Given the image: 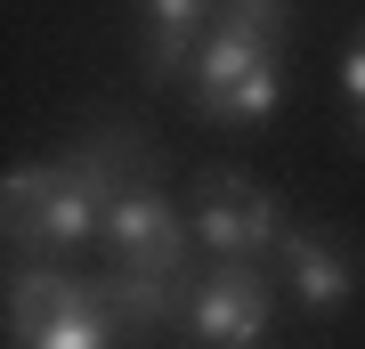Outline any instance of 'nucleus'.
<instances>
[{
  "instance_id": "1",
  "label": "nucleus",
  "mask_w": 365,
  "mask_h": 349,
  "mask_svg": "<svg viewBox=\"0 0 365 349\" xmlns=\"http://www.w3.org/2000/svg\"><path fill=\"white\" fill-rule=\"evenodd\" d=\"M9 228L33 260H57V252H81L90 236H106V187L90 179V163H16L9 187Z\"/></svg>"
},
{
  "instance_id": "2",
  "label": "nucleus",
  "mask_w": 365,
  "mask_h": 349,
  "mask_svg": "<svg viewBox=\"0 0 365 349\" xmlns=\"http://www.w3.org/2000/svg\"><path fill=\"white\" fill-rule=\"evenodd\" d=\"M284 236H292V220L268 187H252L244 171H203V187H195V244L203 252L252 260V252L284 244Z\"/></svg>"
},
{
  "instance_id": "3",
  "label": "nucleus",
  "mask_w": 365,
  "mask_h": 349,
  "mask_svg": "<svg viewBox=\"0 0 365 349\" xmlns=\"http://www.w3.org/2000/svg\"><path fill=\"white\" fill-rule=\"evenodd\" d=\"M268 325H276V309H268V285L252 260H220L187 293V341L195 349H260Z\"/></svg>"
},
{
  "instance_id": "4",
  "label": "nucleus",
  "mask_w": 365,
  "mask_h": 349,
  "mask_svg": "<svg viewBox=\"0 0 365 349\" xmlns=\"http://www.w3.org/2000/svg\"><path fill=\"white\" fill-rule=\"evenodd\" d=\"M106 244H114L122 268H163V276H179V260H187V244H195V228H179V211L163 203V187L122 179L114 195H106Z\"/></svg>"
},
{
  "instance_id": "5",
  "label": "nucleus",
  "mask_w": 365,
  "mask_h": 349,
  "mask_svg": "<svg viewBox=\"0 0 365 349\" xmlns=\"http://www.w3.org/2000/svg\"><path fill=\"white\" fill-rule=\"evenodd\" d=\"M284 268H292V300L309 317H341L357 300V260H349V244L341 236H325V228H292L284 244Z\"/></svg>"
},
{
  "instance_id": "6",
  "label": "nucleus",
  "mask_w": 365,
  "mask_h": 349,
  "mask_svg": "<svg viewBox=\"0 0 365 349\" xmlns=\"http://www.w3.org/2000/svg\"><path fill=\"white\" fill-rule=\"evenodd\" d=\"M268 57H284V41H268V33H252V25H235V16H211L203 41H195V98H220L235 90V81L252 74V65H268Z\"/></svg>"
},
{
  "instance_id": "7",
  "label": "nucleus",
  "mask_w": 365,
  "mask_h": 349,
  "mask_svg": "<svg viewBox=\"0 0 365 349\" xmlns=\"http://www.w3.org/2000/svg\"><path fill=\"white\" fill-rule=\"evenodd\" d=\"M81 293H90V285H73L57 260H25V268H16V285H9V333L25 341L33 325H49L57 309H73Z\"/></svg>"
},
{
  "instance_id": "8",
  "label": "nucleus",
  "mask_w": 365,
  "mask_h": 349,
  "mask_svg": "<svg viewBox=\"0 0 365 349\" xmlns=\"http://www.w3.org/2000/svg\"><path fill=\"white\" fill-rule=\"evenodd\" d=\"M211 122H227V130H252V122H276V106H284V57H268V65H252L235 90L220 98H195Z\"/></svg>"
},
{
  "instance_id": "9",
  "label": "nucleus",
  "mask_w": 365,
  "mask_h": 349,
  "mask_svg": "<svg viewBox=\"0 0 365 349\" xmlns=\"http://www.w3.org/2000/svg\"><path fill=\"white\" fill-rule=\"evenodd\" d=\"M16 349H114V325H106V293L90 285L73 309H57L49 325H33Z\"/></svg>"
},
{
  "instance_id": "10",
  "label": "nucleus",
  "mask_w": 365,
  "mask_h": 349,
  "mask_svg": "<svg viewBox=\"0 0 365 349\" xmlns=\"http://www.w3.org/2000/svg\"><path fill=\"white\" fill-rule=\"evenodd\" d=\"M98 293L114 300V309H130L138 325H163V317H170V276H163V268H114Z\"/></svg>"
},
{
  "instance_id": "11",
  "label": "nucleus",
  "mask_w": 365,
  "mask_h": 349,
  "mask_svg": "<svg viewBox=\"0 0 365 349\" xmlns=\"http://www.w3.org/2000/svg\"><path fill=\"white\" fill-rule=\"evenodd\" d=\"M146 9V33H170V41H203V25L220 16V0H138Z\"/></svg>"
},
{
  "instance_id": "12",
  "label": "nucleus",
  "mask_w": 365,
  "mask_h": 349,
  "mask_svg": "<svg viewBox=\"0 0 365 349\" xmlns=\"http://www.w3.org/2000/svg\"><path fill=\"white\" fill-rule=\"evenodd\" d=\"M220 16H235V25H252V33H268V41H284L292 0H220Z\"/></svg>"
},
{
  "instance_id": "13",
  "label": "nucleus",
  "mask_w": 365,
  "mask_h": 349,
  "mask_svg": "<svg viewBox=\"0 0 365 349\" xmlns=\"http://www.w3.org/2000/svg\"><path fill=\"white\" fill-rule=\"evenodd\" d=\"M341 90H349V122H357V138H365V25L349 33V57H341Z\"/></svg>"
}]
</instances>
